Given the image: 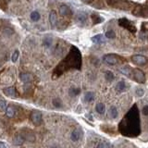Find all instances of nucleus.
<instances>
[{"mask_svg":"<svg viewBox=\"0 0 148 148\" xmlns=\"http://www.w3.org/2000/svg\"><path fill=\"white\" fill-rule=\"evenodd\" d=\"M42 125L43 148H81L84 138V130L72 117L60 114L45 115Z\"/></svg>","mask_w":148,"mask_h":148,"instance_id":"nucleus-1","label":"nucleus"},{"mask_svg":"<svg viewBox=\"0 0 148 148\" xmlns=\"http://www.w3.org/2000/svg\"><path fill=\"white\" fill-rule=\"evenodd\" d=\"M81 92V81L75 79L56 81L55 84L42 86L38 90L35 102L53 110H67L73 107Z\"/></svg>","mask_w":148,"mask_h":148,"instance_id":"nucleus-2","label":"nucleus"},{"mask_svg":"<svg viewBox=\"0 0 148 148\" xmlns=\"http://www.w3.org/2000/svg\"><path fill=\"white\" fill-rule=\"evenodd\" d=\"M119 132L121 135L135 138L141 135V119L138 106L133 105L119 123Z\"/></svg>","mask_w":148,"mask_h":148,"instance_id":"nucleus-3","label":"nucleus"},{"mask_svg":"<svg viewBox=\"0 0 148 148\" xmlns=\"http://www.w3.org/2000/svg\"><path fill=\"white\" fill-rule=\"evenodd\" d=\"M81 67V56L78 48L72 46L68 56L60 62L53 71L52 80H58L69 69H80Z\"/></svg>","mask_w":148,"mask_h":148,"instance_id":"nucleus-4","label":"nucleus"},{"mask_svg":"<svg viewBox=\"0 0 148 148\" xmlns=\"http://www.w3.org/2000/svg\"><path fill=\"white\" fill-rule=\"evenodd\" d=\"M85 148H113L107 139L94 132H89L86 139Z\"/></svg>","mask_w":148,"mask_h":148,"instance_id":"nucleus-5","label":"nucleus"},{"mask_svg":"<svg viewBox=\"0 0 148 148\" xmlns=\"http://www.w3.org/2000/svg\"><path fill=\"white\" fill-rule=\"evenodd\" d=\"M141 106H138L141 119V134L148 138V98L140 101Z\"/></svg>","mask_w":148,"mask_h":148,"instance_id":"nucleus-6","label":"nucleus"},{"mask_svg":"<svg viewBox=\"0 0 148 148\" xmlns=\"http://www.w3.org/2000/svg\"><path fill=\"white\" fill-rule=\"evenodd\" d=\"M29 119L34 125V127H41L43 123V113L37 109H33L30 112Z\"/></svg>","mask_w":148,"mask_h":148,"instance_id":"nucleus-7","label":"nucleus"},{"mask_svg":"<svg viewBox=\"0 0 148 148\" xmlns=\"http://www.w3.org/2000/svg\"><path fill=\"white\" fill-rule=\"evenodd\" d=\"M107 4L115 8H119V10H130V6H132V4L128 2L127 0H107Z\"/></svg>","mask_w":148,"mask_h":148,"instance_id":"nucleus-8","label":"nucleus"},{"mask_svg":"<svg viewBox=\"0 0 148 148\" xmlns=\"http://www.w3.org/2000/svg\"><path fill=\"white\" fill-rule=\"evenodd\" d=\"M132 79H133L135 81L139 82V84H145L146 81V78L145 73L143 72V71L139 69H132Z\"/></svg>","mask_w":148,"mask_h":148,"instance_id":"nucleus-9","label":"nucleus"},{"mask_svg":"<svg viewBox=\"0 0 148 148\" xmlns=\"http://www.w3.org/2000/svg\"><path fill=\"white\" fill-rule=\"evenodd\" d=\"M103 61L107 65L114 66V65H117L120 62V56L115 54H107L103 56Z\"/></svg>","mask_w":148,"mask_h":148,"instance_id":"nucleus-10","label":"nucleus"},{"mask_svg":"<svg viewBox=\"0 0 148 148\" xmlns=\"http://www.w3.org/2000/svg\"><path fill=\"white\" fill-rule=\"evenodd\" d=\"M119 24L121 26V27H123L125 29L129 30L130 33H135L136 32V27L132 24V21H130L129 20L127 19H120L119 20Z\"/></svg>","mask_w":148,"mask_h":148,"instance_id":"nucleus-11","label":"nucleus"},{"mask_svg":"<svg viewBox=\"0 0 148 148\" xmlns=\"http://www.w3.org/2000/svg\"><path fill=\"white\" fill-rule=\"evenodd\" d=\"M132 61L134 64L139 65V66H143V65L147 63V58L145 56H142V55H134L132 56Z\"/></svg>","mask_w":148,"mask_h":148,"instance_id":"nucleus-12","label":"nucleus"},{"mask_svg":"<svg viewBox=\"0 0 148 148\" xmlns=\"http://www.w3.org/2000/svg\"><path fill=\"white\" fill-rule=\"evenodd\" d=\"M114 148H137L134 145L130 143V142L125 141V140H119L116 142Z\"/></svg>","mask_w":148,"mask_h":148,"instance_id":"nucleus-13","label":"nucleus"},{"mask_svg":"<svg viewBox=\"0 0 148 148\" xmlns=\"http://www.w3.org/2000/svg\"><path fill=\"white\" fill-rule=\"evenodd\" d=\"M59 14L61 16H69L71 14V10L68 6L61 5L59 7Z\"/></svg>","mask_w":148,"mask_h":148,"instance_id":"nucleus-14","label":"nucleus"},{"mask_svg":"<svg viewBox=\"0 0 148 148\" xmlns=\"http://www.w3.org/2000/svg\"><path fill=\"white\" fill-rule=\"evenodd\" d=\"M49 21L52 27H56V23H58V18H56V13L54 10L51 11L49 14Z\"/></svg>","mask_w":148,"mask_h":148,"instance_id":"nucleus-15","label":"nucleus"},{"mask_svg":"<svg viewBox=\"0 0 148 148\" xmlns=\"http://www.w3.org/2000/svg\"><path fill=\"white\" fill-rule=\"evenodd\" d=\"M92 41L96 45H101V43H105V38H104V35H102V34H97V35L92 38Z\"/></svg>","mask_w":148,"mask_h":148,"instance_id":"nucleus-16","label":"nucleus"},{"mask_svg":"<svg viewBox=\"0 0 148 148\" xmlns=\"http://www.w3.org/2000/svg\"><path fill=\"white\" fill-rule=\"evenodd\" d=\"M87 20V16L85 13H79L77 16V21L81 24H84Z\"/></svg>","mask_w":148,"mask_h":148,"instance_id":"nucleus-17","label":"nucleus"},{"mask_svg":"<svg viewBox=\"0 0 148 148\" xmlns=\"http://www.w3.org/2000/svg\"><path fill=\"white\" fill-rule=\"evenodd\" d=\"M41 19V15H40V13L37 12V11H33L31 13V20L33 21H38V20H40Z\"/></svg>","mask_w":148,"mask_h":148,"instance_id":"nucleus-18","label":"nucleus"},{"mask_svg":"<svg viewBox=\"0 0 148 148\" xmlns=\"http://www.w3.org/2000/svg\"><path fill=\"white\" fill-rule=\"evenodd\" d=\"M106 37L108 39H114L116 37V33L113 30H109V31H107L106 33Z\"/></svg>","mask_w":148,"mask_h":148,"instance_id":"nucleus-19","label":"nucleus"},{"mask_svg":"<svg viewBox=\"0 0 148 148\" xmlns=\"http://www.w3.org/2000/svg\"><path fill=\"white\" fill-rule=\"evenodd\" d=\"M19 56H20V52L18 50H16L14 53L12 54L11 56V60H12V62H16L17 60L19 59Z\"/></svg>","mask_w":148,"mask_h":148,"instance_id":"nucleus-20","label":"nucleus"},{"mask_svg":"<svg viewBox=\"0 0 148 148\" xmlns=\"http://www.w3.org/2000/svg\"><path fill=\"white\" fill-rule=\"evenodd\" d=\"M92 18H93V20H94V23H100L101 21H103V19L101 18V17H99V16L95 15V14H93Z\"/></svg>","mask_w":148,"mask_h":148,"instance_id":"nucleus-21","label":"nucleus"},{"mask_svg":"<svg viewBox=\"0 0 148 148\" xmlns=\"http://www.w3.org/2000/svg\"><path fill=\"white\" fill-rule=\"evenodd\" d=\"M135 93L138 97H141V96H143V94H145V91H143V89H141V88H136Z\"/></svg>","mask_w":148,"mask_h":148,"instance_id":"nucleus-22","label":"nucleus"},{"mask_svg":"<svg viewBox=\"0 0 148 148\" xmlns=\"http://www.w3.org/2000/svg\"><path fill=\"white\" fill-rule=\"evenodd\" d=\"M0 148H7V145L4 142L0 141Z\"/></svg>","mask_w":148,"mask_h":148,"instance_id":"nucleus-23","label":"nucleus"},{"mask_svg":"<svg viewBox=\"0 0 148 148\" xmlns=\"http://www.w3.org/2000/svg\"><path fill=\"white\" fill-rule=\"evenodd\" d=\"M82 1L85 2V3H90V2H92L93 0H82Z\"/></svg>","mask_w":148,"mask_h":148,"instance_id":"nucleus-24","label":"nucleus"}]
</instances>
